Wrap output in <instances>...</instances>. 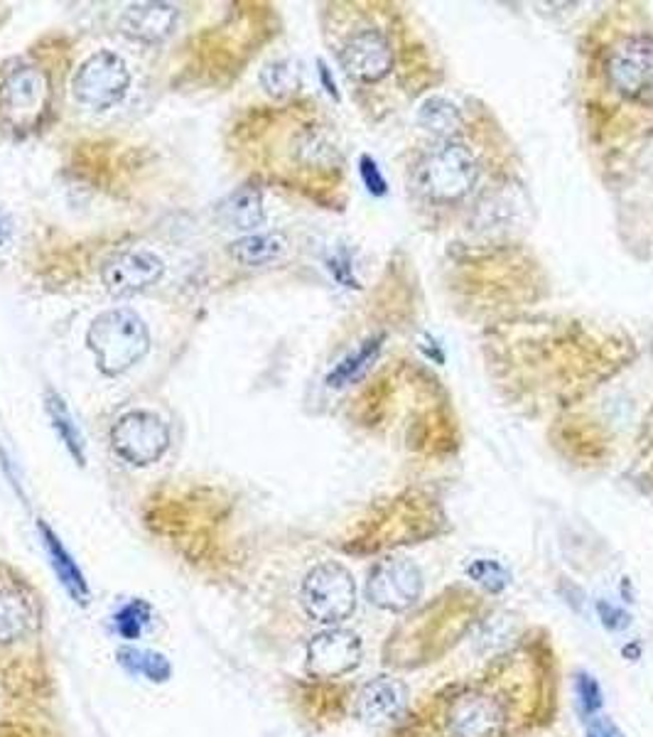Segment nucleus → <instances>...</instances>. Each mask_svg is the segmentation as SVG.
Returning a JSON list of instances; mask_svg holds the SVG:
<instances>
[{
	"mask_svg": "<svg viewBox=\"0 0 653 737\" xmlns=\"http://www.w3.org/2000/svg\"><path fill=\"white\" fill-rule=\"evenodd\" d=\"M479 162L459 140H443L418 165L420 193L438 205L459 202L477 187Z\"/></svg>",
	"mask_w": 653,
	"mask_h": 737,
	"instance_id": "obj_5",
	"label": "nucleus"
},
{
	"mask_svg": "<svg viewBox=\"0 0 653 737\" xmlns=\"http://www.w3.org/2000/svg\"><path fill=\"white\" fill-rule=\"evenodd\" d=\"M0 101L13 121L23 123L35 119L45 109L47 79L35 66H17L0 86Z\"/></svg>",
	"mask_w": 653,
	"mask_h": 737,
	"instance_id": "obj_13",
	"label": "nucleus"
},
{
	"mask_svg": "<svg viewBox=\"0 0 653 737\" xmlns=\"http://www.w3.org/2000/svg\"><path fill=\"white\" fill-rule=\"evenodd\" d=\"M300 605L317 625L337 627L357 610V582L342 563H317L300 586Z\"/></svg>",
	"mask_w": 653,
	"mask_h": 737,
	"instance_id": "obj_6",
	"label": "nucleus"
},
{
	"mask_svg": "<svg viewBox=\"0 0 653 737\" xmlns=\"http://www.w3.org/2000/svg\"><path fill=\"white\" fill-rule=\"evenodd\" d=\"M86 344L101 374L121 377L150 352V330L146 320L128 308L106 310L89 324Z\"/></svg>",
	"mask_w": 653,
	"mask_h": 737,
	"instance_id": "obj_4",
	"label": "nucleus"
},
{
	"mask_svg": "<svg viewBox=\"0 0 653 737\" xmlns=\"http://www.w3.org/2000/svg\"><path fill=\"white\" fill-rule=\"evenodd\" d=\"M131 86V72L123 57L101 50L91 54L72 79V91L79 103L96 111H106L126 97Z\"/></svg>",
	"mask_w": 653,
	"mask_h": 737,
	"instance_id": "obj_8",
	"label": "nucleus"
},
{
	"mask_svg": "<svg viewBox=\"0 0 653 737\" xmlns=\"http://www.w3.org/2000/svg\"><path fill=\"white\" fill-rule=\"evenodd\" d=\"M420 123L428 131L438 133V136H449L459 126V111L455 103L445 99H430L422 103L420 109Z\"/></svg>",
	"mask_w": 653,
	"mask_h": 737,
	"instance_id": "obj_22",
	"label": "nucleus"
},
{
	"mask_svg": "<svg viewBox=\"0 0 653 737\" xmlns=\"http://www.w3.org/2000/svg\"><path fill=\"white\" fill-rule=\"evenodd\" d=\"M379 349V344L377 342H367L364 344V347L354 354V357H347L344 359L337 369L332 371L330 377H326V384L330 386H344V384H349L352 379H357L359 371L367 367V364L373 359V354H377Z\"/></svg>",
	"mask_w": 653,
	"mask_h": 737,
	"instance_id": "obj_26",
	"label": "nucleus"
},
{
	"mask_svg": "<svg viewBox=\"0 0 653 737\" xmlns=\"http://www.w3.org/2000/svg\"><path fill=\"white\" fill-rule=\"evenodd\" d=\"M45 408H47V416L52 420V428L54 433L60 435V440L64 443V447L70 450V455L76 459V465H86V445H84V435L79 426H76V420L72 416V410L66 408L64 398L57 394V391H47L45 396Z\"/></svg>",
	"mask_w": 653,
	"mask_h": 737,
	"instance_id": "obj_19",
	"label": "nucleus"
},
{
	"mask_svg": "<svg viewBox=\"0 0 653 737\" xmlns=\"http://www.w3.org/2000/svg\"><path fill=\"white\" fill-rule=\"evenodd\" d=\"M406 705L408 688L393 676L373 678V681L364 684L357 693V713L369 725L398 723V717L406 713Z\"/></svg>",
	"mask_w": 653,
	"mask_h": 737,
	"instance_id": "obj_14",
	"label": "nucleus"
},
{
	"mask_svg": "<svg viewBox=\"0 0 653 737\" xmlns=\"http://www.w3.org/2000/svg\"><path fill=\"white\" fill-rule=\"evenodd\" d=\"M219 222L236 232H254L266 222V207L261 189L254 185H244L226 195L217 207Z\"/></svg>",
	"mask_w": 653,
	"mask_h": 737,
	"instance_id": "obj_16",
	"label": "nucleus"
},
{
	"mask_svg": "<svg viewBox=\"0 0 653 737\" xmlns=\"http://www.w3.org/2000/svg\"><path fill=\"white\" fill-rule=\"evenodd\" d=\"M467 576L469 580H475L482 590L492 592V595L504 592L508 588V582H512V573H508L502 563L492 561V558H479V561L469 563Z\"/></svg>",
	"mask_w": 653,
	"mask_h": 737,
	"instance_id": "obj_23",
	"label": "nucleus"
},
{
	"mask_svg": "<svg viewBox=\"0 0 653 737\" xmlns=\"http://www.w3.org/2000/svg\"><path fill=\"white\" fill-rule=\"evenodd\" d=\"M597 612H600V619H602V625L607 627L609 631H619L629 625V615L624 610L619 607H612L609 602H600L597 605Z\"/></svg>",
	"mask_w": 653,
	"mask_h": 737,
	"instance_id": "obj_28",
	"label": "nucleus"
},
{
	"mask_svg": "<svg viewBox=\"0 0 653 737\" xmlns=\"http://www.w3.org/2000/svg\"><path fill=\"white\" fill-rule=\"evenodd\" d=\"M594 109H649L653 99V35L646 27L619 25L594 40Z\"/></svg>",
	"mask_w": 653,
	"mask_h": 737,
	"instance_id": "obj_2",
	"label": "nucleus"
},
{
	"mask_svg": "<svg viewBox=\"0 0 653 737\" xmlns=\"http://www.w3.org/2000/svg\"><path fill=\"white\" fill-rule=\"evenodd\" d=\"M261 84L268 94L273 97H285V94H293L300 84V74H297V66L293 62H273L268 64L261 72Z\"/></svg>",
	"mask_w": 653,
	"mask_h": 737,
	"instance_id": "obj_25",
	"label": "nucleus"
},
{
	"mask_svg": "<svg viewBox=\"0 0 653 737\" xmlns=\"http://www.w3.org/2000/svg\"><path fill=\"white\" fill-rule=\"evenodd\" d=\"M477 602L469 592L449 590L445 598L430 602L426 610L412 615L393 641H401V654L410 656V664L428 662V656L440 654L457 637H463L472 625Z\"/></svg>",
	"mask_w": 653,
	"mask_h": 737,
	"instance_id": "obj_3",
	"label": "nucleus"
},
{
	"mask_svg": "<svg viewBox=\"0 0 653 737\" xmlns=\"http://www.w3.org/2000/svg\"><path fill=\"white\" fill-rule=\"evenodd\" d=\"M152 619V607L146 600H131L128 605H123L116 617H113V625H116V631L123 639H138Z\"/></svg>",
	"mask_w": 653,
	"mask_h": 737,
	"instance_id": "obj_24",
	"label": "nucleus"
},
{
	"mask_svg": "<svg viewBox=\"0 0 653 737\" xmlns=\"http://www.w3.org/2000/svg\"><path fill=\"white\" fill-rule=\"evenodd\" d=\"M35 627L33 605L13 590H0V644H15Z\"/></svg>",
	"mask_w": 653,
	"mask_h": 737,
	"instance_id": "obj_18",
	"label": "nucleus"
},
{
	"mask_svg": "<svg viewBox=\"0 0 653 737\" xmlns=\"http://www.w3.org/2000/svg\"><path fill=\"white\" fill-rule=\"evenodd\" d=\"M588 737H624L619 725L604 715H594L588 723Z\"/></svg>",
	"mask_w": 653,
	"mask_h": 737,
	"instance_id": "obj_30",
	"label": "nucleus"
},
{
	"mask_svg": "<svg viewBox=\"0 0 653 737\" xmlns=\"http://www.w3.org/2000/svg\"><path fill=\"white\" fill-rule=\"evenodd\" d=\"M11 236H13V219L11 214L0 209V246H5L8 242H11Z\"/></svg>",
	"mask_w": 653,
	"mask_h": 737,
	"instance_id": "obj_31",
	"label": "nucleus"
},
{
	"mask_svg": "<svg viewBox=\"0 0 653 737\" xmlns=\"http://www.w3.org/2000/svg\"><path fill=\"white\" fill-rule=\"evenodd\" d=\"M111 447L128 465H156L170 450V426L152 410H128L111 428Z\"/></svg>",
	"mask_w": 653,
	"mask_h": 737,
	"instance_id": "obj_7",
	"label": "nucleus"
},
{
	"mask_svg": "<svg viewBox=\"0 0 653 737\" xmlns=\"http://www.w3.org/2000/svg\"><path fill=\"white\" fill-rule=\"evenodd\" d=\"M165 275V261L158 254L143 251V248H131L111 256L101 268V281L106 291L116 298L136 295L152 288Z\"/></svg>",
	"mask_w": 653,
	"mask_h": 737,
	"instance_id": "obj_12",
	"label": "nucleus"
},
{
	"mask_svg": "<svg viewBox=\"0 0 653 737\" xmlns=\"http://www.w3.org/2000/svg\"><path fill=\"white\" fill-rule=\"evenodd\" d=\"M285 238L281 234H246L229 246L242 266H268L285 254Z\"/></svg>",
	"mask_w": 653,
	"mask_h": 737,
	"instance_id": "obj_20",
	"label": "nucleus"
},
{
	"mask_svg": "<svg viewBox=\"0 0 653 737\" xmlns=\"http://www.w3.org/2000/svg\"><path fill=\"white\" fill-rule=\"evenodd\" d=\"M575 693H578V705L584 717H594L602 711V688L597 678L590 676L588 672H580L575 678Z\"/></svg>",
	"mask_w": 653,
	"mask_h": 737,
	"instance_id": "obj_27",
	"label": "nucleus"
},
{
	"mask_svg": "<svg viewBox=\"0 0 653 737\" xmlns=\"http://www.w3.org/2000/svg\"><path fill=\"white\" fill-rule=\"evenodd\" d=\"M40 533H42L47 556H50V563L57 573V578H60L62 582V588L70 592L74 602H82V605H86V602H89V582H86L82 568L76 566V561L70 556V551L64 549L60 536H57L45 521H40Z\"/></svg>",
	"mask_w": 653,
	"mask_h": 737,
	"instance_id": "obj_17",
	"label": "nucleus"
},
{
	"mask_svg": "<svg viewBox=\"0 0 653 737\" xmlns=\"http://www.w3.org/2000/svg\"><path fill=\"white\" fill-rule=\"evenodd\" d=\"M119 662L133 676H143L152 684H165L172 676V666L168 659L158 652H150V649L123 647L119 652Z\"/></svg>",
	"mask_w": 653,
	"mask_h": 737,
	"instance_id": "obj_21",
	"label": "nucleus"
},
{
	"mask_svg": "<svg viewBox=\"0 0 653 737\" xmlns=\"http://www.w3.org/2000/svg\"><path fill=\"white\" fill-rule=\"evenodd\" d=\"M422 576L408 558H386L371 568L367 598L386 612H406L420 600Z\"/></svg>",
	"mask_w": 653,
	"mask_h": 737,
	"instance_id": "obj_10",
	"label": "nucleus"
},
{
	"mask_svg": "<svg viewBox=\"0 0 653 737\" xmlns=\"http://www.w3.org/2000/svg\"><path fill=\"white\" fill-rule=\"evenodd\" d=\"M361 177H364V182H367V187L371 189L373 195L386 193V182H383L379 168L373 165V160L367 158V156L361 158Z\"/></svg>",
	"mask_w": 653,
	"mask_h": 737,
	"instance_id": "obj_29",
	"label": "nucleus"
},
{
	"mask_svg": "<svg viewBox=\"0 0 653 737\" xmlns=\"http://www.w3.org/2000/svg\"><path fill=\"white\" fill-rule=\"evenodd\" d=\"M177 27V8L170 3H136L121 15V30L131 40L156 45L168 40Z\"/></svg>",
	"mask_w": 653,
	"mask_h": 737,
	"instance_id": "obj_15",
	"label": "nucleus"
},
{
	"mask_svg": "<svg viewBox=\"0 0 653 737\" xmlns=\"http://www.w3.org/2000/svg\"><path fill=\"white\" fill-rule=\"evenodd\" d=\"M361 637L349 629L326 627L307 644L305 666L315 678H342L361 664Z\"/></svg>",
	"mask_w": 653,
	"mask_h": 737,
	"instance_id": "obj_11",
	"label": "nucleus"
},
{
	"mask_svg": "<svg viewBox=\"0 0 653 737\" xmlns=\"http://www.w3.org/2000/svg\"><path fill=\"white\" fill-rule=\"evenodd\" d=\"M396 47L379 27H361L344 40L340 64L349 79L359 84H379L396 70Z\"/></svg>",
	"mask_w": 653,
	"mask_h": 737,
	"instance_id": "obj_9",
	"label": "nucleus"
},
{
	"mask_svg": "<svg viewBox=\"0 0 653 737\" xmlns=\"http://www.w3.org/2000/svg\"><path fill=\"white\" fill-rule=\"evenodd\" d=\"M553 701L551 664L535 647L514 649L432 693L393 737H512Z\"/></svg>",
	"mask_w": 653,
	"mask_h": 737,
	"instance_id": "obj_1",
	"label": "nucleus"
}]
</instances>
